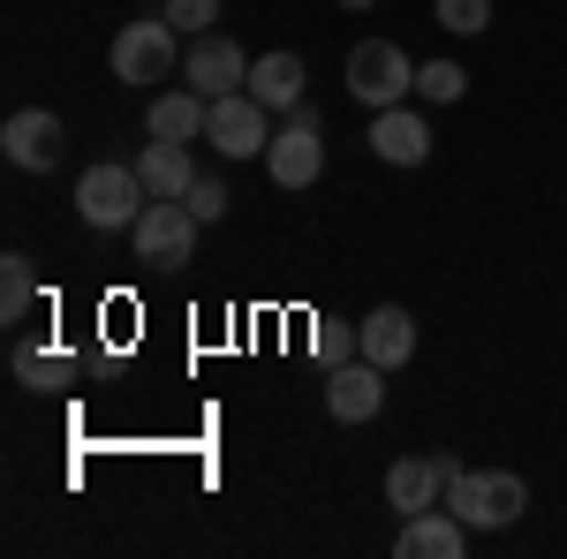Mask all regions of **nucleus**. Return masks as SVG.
Masks as SVG:
<instances>
[{"instance_id":"obj_18","label":"nucleus","mask_w":567,"mask_h":559,"mask_svg":"<svg viewBox=\"0 0 567 559\" xmlns=\"http://www.w3.org/2000/svg\"><path fill=\"white\" fill-rule=\"evenodd\" d=\"M31 302H39V272H31L23 250H8V258H0V325H23Z\"/></svg>"},{"instance_id":"obj_7","label":"nucleus","mask_w":567,"mask_h":559,"mask_svg":"<svg viewBox=\"0 0 567 559\" xmlns=\"http://www.w3.org/2000/svg\"><path fill=\"white\" fill-rule=\"evenodd\" d=\"M0 152H8V167H16V174H53V167H61V152H69V130H61V114L23 106V114L0 122Z\"/></svg>"},{"instance_id":"obj_15","label":"nucleus","mask_w":567,"mask_h":559,"mask_svg":"<svg viewBox=\"0 0 567 559\" xmlns=\"http://www.w3.org/2000/svg\"><path fill=\"white\" fill-rule=\"evenodd\" d=\"M363 355H371L379 371H401V363L416 355V318H409L401 302H379V310H363Z\"/></svg>"},{"instance_id":"obj_14","label":"nucleus","mask_w":567,"mask_h":559,"mask_svg":"<svg viewBox=\"0 0 567 559\" xmlns=\"http://www.w3.org/2000/svg\"><path fill=\"white\" fill-rule=\"evenodd\" d=\"M303 84H310V69H303V53H258L250 61V99L258 106H272V114H296L303 106Z\"/></svg>"},{"instance_id":"obj_13","label":"nucleus","mask_w":567,"mask_h":559,"mask_svg":"<svg viewBox=\"0 0 567 559\" xmlns=\"http://www.w3.org/2000/svg\"><path fill=\"white\" fill-rule=\"evenodd\" d=\"M205 114H213V99L205 91H152V106H144V136H159V144H197L205 136Z\"/></svg>"},{"instance_id":"obj_11","label":"nucleus","mask_w":567,"mask_h":559,"mask_svg":"<svg viewBox=\"0 0 567 559\" xmlns=\"http://www.w3.org/2000/svg\"><path fill=\"white\" fill-rule=\"evenodd\" d=\"M432 122H424V114H416V106H409V99H401V106H379V114H371V152H379V159H386V167H424V159H432Z\"/></svg>"},{"instance_id":"obj_10","label":"nucleus","mask_w":567,"mask_h":559,"mask_svg":"<svg viewBox=\"0 0 567 559\" xmlns=\"http://www.w3.org/2000/svg\"><path fill=\"white\" fill-rule=\"evenodd\" d=\"M265 174H272V189H310V182L326 174V130H310V122L272 130V144H265Z\"/></svg>"},{"instance_id":"obj_22","label":"nucleus","mask_w":567,"mask_h":559,"mask_svg":"<svg viewBox=\"0 0 567 559\" xmlns=\"http://www.w3.org/2000/svg\"><path fill=\"white\" fill-rule=\"evenodd\" d=\"M432 15H439V31H454V39H477V31H492V0H439Z\"/></svg>"},{"instance_id":"obj_5","label":"nucleus","mask_w":567,"mask_h":559,"mask_svg":"<svg viewBox=\"0 0 567 559\" xmlns=\"http://www.w3.org/2000/svg\"><path fill=\"white\" fill-rule=\"evenodd\" d=\"M197 227H205V219L189 213L182 197H152V205H144V219L130 227L136 265H152V272H175V265H189V258H197Z\"/></svg>"},{"instance_id":"obj_3","label":"nucleus","mask_w":567,"mask_h":559,"mask_svg":"<svg viewBox=\"0 0 567 559\" xmlns=\"http://www.w3.org/2000/svg\"><path fill=\"white\" fill-rule=\"evenodd\" d=\"M144 205H152V189H144L136 167L99 159V167L76 174V213H84V227H99V235H130L136 219H144Z\"/></svg>"},{"instance_id":"obj_23","label":"nucleus","mask_w":567,"mask_h":559,"mask_svg":"<svg viewBox=\"0 0 567 559\" xmlns=\"http://www.w3.org/2000/svg\"><path fill=\"white\" fill-rule=\"evenodd\" d=\"M167 23L182 39H205V31H219V0H167Z\"/></svg>"},{"instance_id":"obj_6","label":"nucleus","mask_w":567,"mask_h":559,"mask_svg":"<svg viewBox=\"0 0 567 559\" xmlns=\"http://www.w3.org/2000/svg\"><path fill=\"white\" fill-rule=\"evenodd\" d=\"M205 144H213L219 159H265V144H272V106H258L250 91L213 99V114H205Z\"/></svg>"},{"instance_id":"obj_9","label":"nucleus","mask_w":567,"mask_h":559,"mask_svg":"<svg viewBox=\"0 0 567 559\" xmlns=\"http://www.w3.org/2000/svg\"><path fill=\"white\" fill-rule=\"evenodd\" d=\"M379 408H386V371H379L371 355L326 371V416H333V424H371Z\"/></svg>"},{"instance_id":"obj_16","label":"nucleus","mask_w":567,"mask_h":559,"mask_svg":"<svg viewBox=\"0 0 567 559\" xmlns=\"http://www.w3.org/2000/svg\"><path fill=\"white\" fill-rule=\"evenodd\" d=\"M439 491H446L439 454H401V462L386 469V507H401V515H424V507H439Z\"/></svg>"},{"instance_id":"obj_21","label":"nucleus","mask_w":567,"mask_h":559,"mask_svg":"<svg viewBox=\"0 0 567 559\" xmlns=\"http://www.w3.org/2000/svg\"><path fill=\"white\" fill-rule=\"evenodd\" d=\"M310 348H318V363H326V371H333V363H355V355H363V318H355V325L326 318V325L310 333Z\"/></svg>"},{"instance_id":"obj_19","label":"nucleus","mask_w":567,"mask_h":559,"mask_svg":"<svg viewBox=\"0 0 567 559\" xmlns=\"http://www.w3.org/2000/svg\"><path fill=\"white\" fill-rule=\"evenodd\" d=\"M8 363H16V379H23L31 393H61L69 379H76L61 348H31V341H16V355H8Z\"/></svg>"},{"instance_id":"obj_24","label":"nucleus","mask_w":567,"mask_h":559,"mask_svg":"<svg viewBox=\"0 0 567 559\" xmlns=\"http://www.w3.org/2000/svg\"><path fill=\"white\" fill-rule=\"evenodd\" d=\"M182 205H189V213H197L205 227H213V219H227V205H235V197H227V182H219V174H197Z\"/></svg>"},{"instance_id":"obj_2","label":"nucleus","mask_w":567,"mask_h":559,"mask_svg":"<svg viewBox=\"0 0 567 559\" xmlns=\"http://www.w3.org/2000/svg\"><path fill=\"white\" fill-rule=\"evenodd\" d=\"M106 61H114V76H122V84L159 91L182 69V31L167 23V8H159V15H136V23H122V31H114Z\"/></svg>"},{"instance_id":"obj_25","label":"nucleus","mask_w":567,"mask_h":559,"mask_svg":"<svg viewBox=\"0 0 567 559\" xmlns=\"http://www.w3.org/2000/svg\"><path fill=\"white\" fill-rule=\"evenodd\" d=\"M341 8H355V15H363V8H371V0H341Z\"/></svg>"},{"instance_id":"obj_4","label":"nucleus","mask_w":567,"mask_h":559,"mask_svg":"<svg viewBox=\"0 0 567 559\" xmlns=\"http://www.w3.org/2000/svg\"><path fill=\"white\" fill-rule=\"evenodd\" d=\"M349 99L355 106H401L409 91H416V61H409V45H393V39H355L349 45Z\"/></svg>"},{"instance_id":"obj_12","label":"nucleus","mask_w":567,"mask_h":559,"mask_svg":"<svg viewBox=\"0 0 567 559\" xmlns=\"http://www.w3.org/2000/svg\"><path fill=\"white\" fill-rule=\"evenodd\" d=\"M401 559H462L470 552V521L446 515V507H424V515H401V537H393Z\"/></svg>"},{"instance_id":"obj_8","label":"nucleus","mask_w":567,"mask_h":559,"mask_svg":"<svg viewBox=\"0 0 567 559\" xmlns=\"http://www.w3.org/2000/svg\"><path fill=\"white\" fill-rule=\"evenodd\" d=\"M182 84L205 91V99H227V91L250 84V53L227 39V31H205V39L182 45Z\"/></svg>"},{"instance_id":"obj_1","label":"nucleus","mask_w":567,"mask_h":559,"mask_svg":"<svg viewBox=\"0 0 567 559\" xmlns=\"http://www.w3.org/2000/svg\"><path fill=\"white\" fill-rule=\"evenodd\" d=\"M439 469H446L439 507H446V515H462L470 529H515V521H523L529 484L515 469H462L454 454H439Z\"/></svg>"},{"instance_id":"obj_20","label":"nucleus","mask_w":567,"mask_h":559,"mask_svg":"<svg viewBox=\"0 0 567 559\" xmlns=\"http://www.w3.org/2000/svg\"><path fill=\"white\" fill-rule=\"evenodd\" d=\"M462 91H470L462 61H416V99H424V106H454Z\"/></svg>"},{"instance_id":"obj_17","label":"nucleus","mask_w":567,"mask_h":559,"mask_svg":"<svg viewBox=\"0 0 567 559\" xmlns=\"http://www.w3.org/2000/svg\"><path fill=\"white\" fill-rule=\"evenodd\" d=\"M136 174H144V189L152 197H189V182H197V159H189V144H144L136 152Z\"/></svg>"}]
</instances>
